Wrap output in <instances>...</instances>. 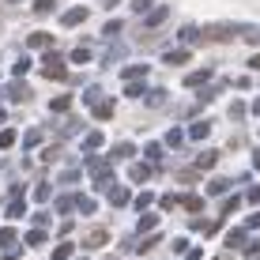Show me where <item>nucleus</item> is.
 <instances>
[{"instance_id": "obj_36", "label": "nucleus", "mask_w": 260, "mask_h": 260, "mask_svg": "<svg viewBox=\"0 0 260 260\" xmlns=\"http://www.w3.org/2000/svg\"><path fill=\"white\" fill-rule=\"evenodd\" d=\"M230 117H234V121H241V117H245V106H241V102H234V106H230Z\"/></svg>"}, {"instance_id": "obj_11", "label": "nucleus", "mask_w": 260, "mask_h": 260, "mask_svg": "<svg viewBox=\"0 0 260 260\" xmlns=\"http://www.w3.org/2000/svg\"><path fill=\"white\" fill-rule=\"evenodd\" d=\"M162 60H166V64H185V60H189V49H170Z\"/></svg>"}, {"instance_id": "obj_32", "label": "nucleus", "mask_w": 260, "mask_h": 260, "mask_svg": "<svg viewBox=\"0 0 260 260\" xmlns=\"http://www.w3.org/2000/svg\"><path fill=\"white\" fill-rule=\"evenodd\" d=\"M155 8V0H132V12H151Z\"/></svg>"}, {"instance_id": "obj_3", "label": "nucleus", "mask_w": 260, "mask_h": 260, "mask_svg": "<svg viewBox=\"0 0 260 260\" xmlns=\"http://www.w3.org/2000/svg\"><path fill=\"white\" fill-rule=\"evenodd\" d=\"M83 19H87V8H83V4H76V8H68V12H60V23H64L68 30H72V26H79Z\"/></svg>"}, {"instance_id": "obj_28", "label": "nucleus", "mask_w": 260, "mask_h": 260, "mask_svg": "<svg viewBox=\"0 0 260 260\" xmlns=\"http://www.w3.org/2000/svg\"><path fill=\"white\" fill-rule=\"evenodd\" d=\"M181 204H185L189 211H200V208H204V200H200V196H181Z\"/></svg>"}, {"instance_id": "obj_40", "label": "nucleus", "mask_w": 260, "mask_h": 260, "mask_svg": "<svg viewBox=\"0 0 260 260\" xmlns=\"http://www.w3.org/2000/svg\"><path fill=\"white\" fill-rule=\"evenodd\" d=\"M38 143H42V132H38V128H34V132H30V136H26V147H38Z\"/></svg>"}, {"instance_id": "obj_26", "label": "nucleus", "mask_w": 260, "mask_h": 260, "mask_svg": "<svg viewBox=\"0 0 260 260\" xmlns=\"http://www.w3.org/2000/svg\"><path fill=\"white\" fill-rule=\"evenodd\" d=\"M49 106H53V110H57V113H64V110H68V106H72V98H68V94H60V98H53V102H49Z\"/></svg>"}, {"instance_id": "obj_35", "label": "nucleus", "mask_w": 260, "mask_h": 260, "mask_svg": "<svg viewBox=\"0 0 260 260\" xmlns=\"http://www.w3.org/2000/svg\"><path fill=\"white\" fill-rule=\"evenodd\" d=\"M245 256H249V260H260V241H253V245H245Z\"/></svg>"}, {"instance_id": "obj_27", "label": "nucleus", "mask_w": 260, "mask_h": 260, "mask_svg": "<svg viewBox=\"0 0 260 260\" xmlns=\"http://www.w3.org/2000/svg\"><path fill=\"white\" fill-rule=\"evenodd\" d=\"M151 177V166H132V181H147Z\"/></svg>"}, {"instance_id": "obj_25", "label": "nucleus", "mask_w": 260, "mask_h": 260, "mask_svg": "<svg viewBox=\"0 0 260 260\" xmlns=\"http://www.w3.org/2000/svg\"><path fill=\"white\" fill-rule=\"evenodd\" d=\"M87 102H91V106L106 102V98H102V87H87Z\"/></svg>"}, {"instance_id": "obj_20", "label": "nucleus", "mask_w": 260, "mask_h": 260, "mask_svg": "<svg viewBox=\"0 0 260 260\" xmlns=\"http://www.w3.org/2000/svg\"><path fill=\"white\" fill-rule=\"evenodd\" d=\"M110 200H113V204H128V189H121V185H113V189H110Z\"/></svg>"}, {"instance_id": "obj_45", "label": "nucleus", "mask_w": 260, "mask_h": 260, "mask_svg": "<svg viewBox=\"0 0 260 260\" xmlns=\"http://www.w3.org/2000/svg\"><path fill=\"white\" fill-rule=\"evenodd\" d=\"M253 113H256V117H260V98H253Z\"/></svg>"}, {"instance_id": "obj_31", "label": "nucleus", "mask_w": 260, "mask_h": 260, "mask_svg": "<svg viewBox=\"0 0 260 260\" xmlns=\"http://www.w3.org/2000/svg\"><path fill=\"white\" fill-rule=\"evenodd\" d=\"M245 38H249V46H260V26H245Z\"/></svg>"}, {"instance_id": "obj_37", "label": "nucleus", "mask_w": 260, "mask_h": 260, "mask_svg": "<svg viewBox=\"0 0 260 260\" xmlns=\"http://www.w3.org/2000/svg\"><path fill=\"white\" fill-rule=\"evenodd\" d=\"M76 208H79V211H94V200H87V196H79V200H76Z\"/></svg>"}, {"instance_id": "obj_29", "label": "nucleus", "mask_w": 260, "mask_h": 260, "mask_svg": "<svg viewBox=\"0 0 260 260\" xmlns=\"http://www.w3.org/2000/svg\"><path fill=\"white\" fill-rule=\"evenodd\" d=\"M166 143H170V147H181V143H185V132H181V128H174V132L166 136Z\"/></svg>"}, {"instance_id": "obj_9", "label": "nucleus", "mask_w": 260, "mask_h": 260, "mask_svg": "<svg viewBox=\"0 0 260 260\" xmlns=\"http://www.w3.org/2000/svg\"><path fill=\"white\" fill-rule=\"evenodd\" d=\"M121 76H124V83H132V79H143V76H147V64H128Z\"/></svg>"}, {"instance_id": "obj_5", "label": "nucleus", "mask_w": 260, "mask_h": 260, "mask_svg": "<svg viewBox=\"0 0 260 260\" xmlns=\"http://www.w3.org/2000/svg\"><path fill=\"white\" fill-rule=\"evenodd\" d=\"M26 46H30V49H49V46H53V34H46V30H34L30 38H26Z\"/></svg>"}, {"instance_id": "obj_44", "label": "nucleus", "mask_w": 260, "mask_h": 260, "mask_svg": "<svg viewBox=\"0 0 260 260\" xmlns=\"http://www.w3.org/2000/svg\"><path fill=\"white\" fill-rule=\"evenodd\" d=\"M249 68H253V72H260V53H253V60H249Z\"/></svg>"}, {"instance_id": "obj_6", "label": "nucleus", "mask_w": 260, "mask_h": 260, "mask_svg": "<svg viewBox=\"0 0 260 260\" xmlns=\"http://www.w3.org/2000/svg\"><path fill=\"white\" fill-rule=\"evenodd\" d=\"M177 38L185 42V46H196V42H200V26H192V23H185L181 30H177Z\"/></svg>"}, {"instance_id": "obj_18", "label": "nucleus", "mask_w": 260, "mask_h": 260, "mask_svg": "<svg viewBox=\"0 0 260 260\" xmlns=\"http://www.w3.org/2000/svg\"><path fill=\"white\" fill-rule=\"evenodd\" d=\"M121 30H124V23H121V19H110V23L102 26V34H106V38H113V34H121Z\"/></svg>"}, {"instance_id": "obj_14", "label": "nucleus", "mask_w": 260, "mask_h": 260, "mask_svg": "<svg viewBox=\"0 0 260 260\" xmlns=\"http://www.w3.org/2000/svg\"><path fill=\"white\" fill-rule=\"evenodd\" d=\"M226 189H230V181H226V177H215V181L208 185V192H211V196H222Z\"/></svg>"}, {"instance_id": "obj_19", "label": "nucleus", "mask_w": 260, "mask_h": 260, "mask_svg": "<svg viewBox=\"0 0 260 260\" xmlns=\"http://www.w3.org/2000/svg\"><path fill=\"white\" fill-rule=\"evenodd\" d=\"M124 94H128V98H140V94H143V79H132V83H124Z\"/></svg>"}, {"instance_id": "obj_8", "label": "nucleus", "mask_w": 260, "mask_h": 260, "mask_svg": "<svg viewBox=\"0 0 260 260\" xmlns=\"http://www.w3.org/2000/svg\"><path fill=\"white\" fill-rule=\"evenodd\" d=\"M208 79H211V72H208V68L189 72V76H185V87H200V83H208Z\"/></svg>"}, {"instance_id": "obj_1", "label": "nucleus", "mask_w": 260, "mask_h": 260, "mask_svg": "<svg viewBox=\"0 0 260 260\" xmlns=\"http://www.w3.org/2000/svg\"><path fill=\"white\" fill-rule=\"evenodd\" d=\"M238 34H245V26H241V23H211V26H200V42H230V38H238Z\"/></svg>"}, {"instance_id": "obj_23", "label": "nucleus", "mask_w": 260, "mask_h": 260, "mask_svg": "<svg viewBox=\"0 0 260 260\" xmlns=\"http://www.w3.org/2000/svg\"><path fill=\"white\" fill-rule=\"evenodd\" d=\"M91 110H94V117H102V121L113 117V106H110V102H98V106H91Z\"/></svg>"}, {"instance_id": "obj_24", "label": "nucleus", "mask_w": 260, "mask_h": 260, "mask_svg": "<svg viewBox=\"0 0 260 260\" xmlns=\"http://www.w3.org/2000/svg\"><path fill=\"white\" fill-rule=\"evenodd\" d=\"M83 147L87 151H98V147H102V132H91V136L83 140Z\"/></svg>"}, {"instance_id": "obj_12", "label": "nucleus", "mask_w": 260, "mask_h": 260, "mask_svg": "<svg viewBox=\"0 0 260 260\" xmlns=\"http://www.w3.org/2000/svg\"><path fill=\"white\" fill-rule=\"evenodd\" d=\"M215 162H219V151H204V155L196 158V166H200V170H211Z\"/></svg>"}, {"instance_id": "obj_16", "label": "nucleus", "mask_w": 260, "mask_h": 260, "mask_svg": "<svg viewBox=\"0 0 260 260\" xmlns=\"http://www.w3.org/2000/svg\"><path fill=\"white\" fill-rule=\"evenodd\" d=\"M143 151H147V158H151V162H158V158H162V143H158V140H151Z\"/></svg>"}, {"instance_id": "obj_2", "label": "nucleus", "mask_w": 260, "mask_h": 260, "mask_svg": "<svg viewBox=\"0 0 260 260\" xmlns=\"http://www.w3.org/2000/svg\"><path fill=\"white\" fill-rule=\"evenodd\" d=\"M42 72H46L49 79H64V60H60L57 53H46V60H42Z\"/></svg>"}, {"instance_id": "obj_10", "label": "nucleus", "mask_w": 260, "mask_h": 260, "mask_svg": "<svg viewBox=\"0 0 260 260\" xmlns=\"http://www.w3.org/2000/svg\"><path fill=\"white\" fill-rule=\"evenodd\" d=\"M189 136H192V140H208V136H211V124H208V121H196L192 128H189Z\"/></svg>"}, {"instance_id": "obj_46", "label": "nucleus", "mask_w": 260, "mask_h": 260, "mask_svg": "<svg viewBox=\"0 0 260 260\" xmlns=\"http://www.w3.org/2000/svg\"><path fill=\"white\" fill-rule=\"evenodd\" d=\"M253 166H256V170H260V151H256V155H253Z\"/></svg>"}, {"instance_id": "obj_42", "label": "nucleus", "mask_w": 260, "mask_h": 260, "mask_svg": "<svg viewBox=\"0 0 260 260\" xmlns=\"http://www.w3.org/2000/svg\"><path fill=\"white\" fill-rule=\"evenodd\" d=\"M241 241H245V234H241V230H234V234L226 238V245H241Z\"/></svg>"}, {"instance_id": "obj_22", "label": "nucleus", "mask_w": 260, "mask_h": 260, "mask_svg": "<svg viewBox=\"0 0 260 260\" xmlns=\"http://www.w3.org/2000/svg\"><path fill=\"white\" fill-rule=\"evenodd\" d=\"M72 60H76V64H87V60H91V49H87V46L72 49Z\"/></svg>"}, {"instance_id": "obj_34", "label": "nucleus", "mask_w": 260, "mask_h": 260, "mask_svg": "<svg viewBox=\"0 0 260 260\" xmlns=\"http://www.w3.org/2000/svg\"><path fill=\"white\" fill-rule=\"evenodd\" d=\"M34 200H38V204H42V200H49V185H46V181H42L38 189H34Z\"/></svg>"}, {"instance_id": "obj_17", "label": "nucleus", "mask_w": 260, "mask_h": 260, "mask_svg": "<svg viewBox=\"0 0 260 260\" xmlns=\"http://www.w3.org/2000/svg\"><path fill=\"white\" fill-rule=\"evenodd\" d=\"M57 8V0H34V15H49Z\"/></svg>"}, {"instance_id": "obj_38", "label": "nucleus", "mask_w": 260, "mask_h": 260, "mask_svg": "<svg viewBox=\"0 0 260 260\" xmlns=\"http://www.w3.org/2000/svg\"><path fill=\"white\" fill-rule=\"evenodd\" d=\"M136 208H140V211L151 208V192H140V196H136Z\"/></svg>"}, {"instance_id": "obj_15", "label": "nucleus", "mask_w": 260, "mask_h": 260, "mask_svg": "<svg viewBox=\"0 0 260 260\" xmlns=\"http://www.w3.org/2000/svg\"><path fill=\"white\" fill-rule=\"evenodd\" d=\"M106 238H110L106 230H91V234H87V245H91V249H98V245H106Z\"/></svg>"}, {"instance_id": "obj_43", "label": "nucleus", "mask_w": 260, "mask_h": 260, "mask_svg": "<svg viewBox=\"0 0 260 260\" xmlns=\"http://www.w3.org/2000/svg\"><path fill=\"white\" fill-rule=\"evenodd\" d=\"M245 200H249V204H260V185H253V189H249Z\"/></svg>"}, {"instance_id": "obj_21", "label": "nucleus", "mask_w": 260, "mask_h": 260, "mask_svg": "<svg viewBox=\"0 0 260 260\" xmlns=\"http://www.w3.org/2000/svg\"><path fill=\"white\" fill-rule=\"evenodd\" d=\"M166 102H170L166 91H151V94H147V106H166Z\"/></svg>"}, {"instance_id": "obj_30", "label": "nucleus", "mask_w": 260, "mask_h": 260, "mask_svg": "<svg viewBox=\"0 0 260 260\" xmlns=\"http://www.w3.org/2000/svg\"><path fill=\"white\" fill-rule=\"evenodd\" d=\"M12 143H15V132H12V128H8V132H0V151H8Z\"/></svg>"}, {"instance_id": "obj_4", "label": "nucleus", "mask_w": 260, "mask_h": 260, "mask_svg": "<svg viewBox=\"0 0 260 260\" xmlns=\"http://www.w3.org/2000/svg\"><path fill=\"white\" fill-rule=\"evenodd\" d=\"M170 19V8L162 4V8H151V15H147V19H143V26H147V30H155V26H162Z\"/></svg>"}, {"instance_id": "obj_33", "label": "nucleus", "mask_w": 260, "mask_h": 260, "mask_svg": "<svg viewBox=\"0 0 260 260\" xmlns=\"http://www.w3.org/2000/svg\"><path fill=\"white\" fill-rule=\"evenodd\" d=\"M8 245H15V234L12 230H0V249H8Z\"/></svg>"}, {"instance_id": "obj_41", "label": "nucleus", "mask_w": 260, "mask_h": 260, "mask_svg": "<svg viewBox=\"0 0 260 260\" xmlns=\"http://www.w3.org/2000/svg\"><path fill=\"white\" fill-rule=\"evenodd\" d=\"M26 68H30V60H26V57H19V60H15V76H23Z\"/></svg>"}, {"instance_id": "obj_7", "label": "nucleus", "mask_w": 260, "mask_h": 260, "mask_svg": "<svg viewBox=\"0 0 260 260\" xmlns=\"http://www.w3.org/2000/svg\"><path fill=\"white\" fill-rule=\"evenodd\" d=\"M8 98H15V102H26V98H30V87H26L23 79H15V83L8 87Z\"/></svg>"}, {"instance_id": "obj_13", "label": "nucleus", "mask_w": 260, "mask_h": 260, "mask_svg": "<svg viewBox=\"0 0 260 260\" xmlns=\"http://www.w3.org/2000/svg\"><path fill=\"white\" fill-rule=\"evenodd\" d=\"M128 155H136V147H132V143H117V147H113V162H117V158H128Z\"/></svg>"}, {"instance_id": "obj_39", "label": "nucleus", "mask_w": 260, "mask_h": 260, "mask_svg": "<svg viewBox=\"0 0 260 260\" xmlns=\"http://www.w3.org/2000/svg\"><path fill=\"white\" fill-rule=\"evenodd\" d=\"M155 222H158L155 215H143V219H140V230H151V226H155Z\"/></svg>"}]
</instances>
